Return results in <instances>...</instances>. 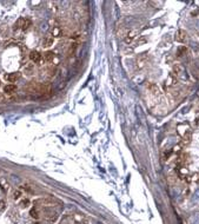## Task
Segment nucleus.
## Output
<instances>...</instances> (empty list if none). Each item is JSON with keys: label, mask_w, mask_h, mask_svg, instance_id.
Segmentation results:
<instances>
[{"label": "nucleus", "mask_w": 199, "mask_h": 224, "mask_svg": "<svg viewBox=\"0 0 199 224\" xmlns=\"http://www.w3.org/2000/svg\"><path fill=\"white\" fill-rule=\"evenodd\" d=\"M186 36H187V34H186V32L184 30H178V32L176 34V40L179 41V42H185V40L187 38Z\"/></svg>", "instance_id": "nucleus-1"}, {"label": "nucleus", "mask_w": 199, "mask_h": 224, "mask_svg": "<svg viewBox=\"0 0 199 224\" xmlns=\"http://www.w3.org/2000/svg\"><path fill=\"white\" fill-rule=\"evenodd\" d=\"M19 78H20V73H19V72L8 73V74L5 76V79L8 80V82H11V83H13V82H15V80H18Z\"/></svg>", "instance_id": "nucleus-2"}, {"label": "nucleus", "mask_w": 199, "mask_h": 224, "mask_svg": "<svg viewBox=\"0 0 199 224\" xmlns=\"http://www.w3.org/2000/svg\"><path fill=\"white\" fill-rule=\"evenodd\" d=\"M30 59L33 63H39L41 60V54L38 52V51H32V52L30 53Z\"/></svg>", "instance_id": "nucleus-3"}, {"label": "nucleus", "mask_w": 199, "mask_h": 224, "mask_svg": "<svg viewBox=\"0 0 199 224\" xmlns=\"http://www.w3.org/2000/svg\"><path fill=\"white\" fill-rule=\"evenodd\" d=\"M56 54L52 52V51H47V52L44 53V62L45 63H52L54 60Z\"/></svg>", "instance_id": "nucleus-4"}, {"label": "nucleus", "mask_w": 199, "mask_h": 224, "mask_svg": "<svg viewBox=\"0 0 199 224\" xmlns=\"http://www.w3.org/2000/svg\"><path fill=\"white\" fill-rule=\"evenodd\" d=\"M45 217L48 221H56L57 219V212L53 210H45Z\"/></svg>", "instance_id": "nucleus-5"}, {"label": "nucleus", "mask_w": 199, "mask_h": 224, "mask_svg": "<svg viewBox=\"0 0 199 224\" xmlns=\"http://www.w3.org/2000/svg\"><path fill=\"white\" fill-rule=\"evenodd\" d=\"M136 37H137V31H131V32H128V33L126 34V37H125V42H126V44H130V42H132V40H133Z\"/></svg>", "instance_id": "nucleus-6"}, {"label": "nucleus", "mask_w": 199, "mask_h": 224, "mask_svg": "<svg viewBox=\"0 0 199 224\" xmlns=\"http://www.w3.org/2000/svg\"><path fill=\"white\" fill-rule=\"evenodd\" d=\"M128 32H127V30L123 26V25H120L119 27H117V36L118 37H126V34H127Z\"/></svg>", "instance_id": "nucleus-7"}, {"label": "nucleus", "mask_w": 199, "mask_h": 224, "mask_svg": "<svg viewBox=\"0 0 199 224\" xmlns=\"http://www.w3.org/2000/svg\"><path fill=\"white\" fill-rule=\"evenodd\" d=\"M4 91L6 92V93H13V92H15L17 91V86L14 85V84H7V85H5V87H4Z\"/></svg>", "instance_id": "nucleus-8"}, {"label": "nucleus", "mask_w": 199, "mask_h": 224, "mask_svg": "<svg viewBox=\"0 0 199 224\" xmlns=\"http://www.w3.org/2000/svg\"><path fill=\"white\" fill-rule=\"evenodd\" d=\"M52 34L54 37H61L63 36V30L60 27H53L52 28Z\"/></svg>", "instance_id": "nucleus-9"}, {"label": "nucleus", "mask_w": 199, "mask_h": 224, "mask_svg": "<svg viewBox=\"0 0 199 224\" xmlns=\"http://www.w3.org/2000/svg\"><path fill=\"white\" fill-rule=\"evenodd\" d=\"M149 90L153 93V94H159V87L157 85H154V84H150L149 85Z\"/></svg>", "instance_id": "nucleus-10"}, {"label": "nucleus", "mask_w": 199, "mask_h": 224, "mask_svg": "<svg viewBox=\"0 0 199 224\" xmlns=\"http://www.w3.org/2000/svg\"><path fill=\"white\" fill-rule=\"evenodd\" d=\"M52 44H53V38H46L44 41H42V45H44L45 47H48V46H51Z\"/></svg>", "instance_id": "nucleus-11"}, {"label": "nucleus", "mask_w": 199, "mask_h": 224, "mask_svg": "<svg viewBox=\"0 0 199 224\" xmlns=\"http://www.w3.org/2000/svg\"><path fill=\"white\" fill-rule=\"evenodd\" d=\"M30 215H31V217L32 218H39V211L37 210V209H32L31 210V212H30Z\"/></svg>", "instance_id": "nucleus-12"}, {"label": "nucleus", "mask_w": 199, "mask_h": 224, "mask_svg": "<svg viewBox=\"0 0 199 224\" xmlns=\"http://www.w3.org/2000/svg\"><path fill=\"white\" fill-rule=\"evenodd\" d=\"M19 205H20V208H22V209H24V208H27V206L30 205V201H28V199H22V201L20 202Z\"/></svg>", "instance_id": "nucleus-13"}, {"label": "nucleus", "mask_w": 199, "mask_h": 224, "mask_svg": "<svg viewBox=\"0 0 199 224\" xmlns=\"http://www.w3.org/2000/svg\"><path fill=\"white\" fill-rule=\"evenodd\" d=\"M6 210V202L5 201H0V212H4Z\"/></svg>", "instance_id": "nucleus-14"}, {"label": "nucleus", "mask_w": 199, "mask_h": 224, "mask_svg": "<svg viewBox=\"0 0 199 224\" xmlns=\"http://www.w3.org/2000/svg\"><path fill=\"white\" fill-rule=\"evenodd\" d=\"M20 196H21V192H20L19 190H17V191H14V192H13L12 198H13V199H19Z\"/></svg>", "instance_id": "nucleus-15"}, {"label": "nucleus", "mask_w": 199, "mask_h": 224, "mask_svg": "<svg viewBox=\"0 0 199 224\" xmlns=\"http://www.w3.org/2000/svg\"><path fill=\"white\" fill-rule=\"evenodd\" d=\"M186 51H187V50H186V47H185V46L180 47V48L178 50V54H179V56H183V53H185Z\"/></svg>", "instance_id": "nucleus-16"}, {"label": "nucleus", "mask_w": 199, "mask_h": 224, "mask_svg": "<svg viewBox=\"0 0 199 224\" xmlns=\"http://www.w3.org/2000/svg\"><path fill=\"white\" fill-rule=\"evenodd\" d=\"M4 101H5L4 96H3V94H0V103H4Z\"/></svg>", "instance_id": "nucleus-17"}]
</instances>
